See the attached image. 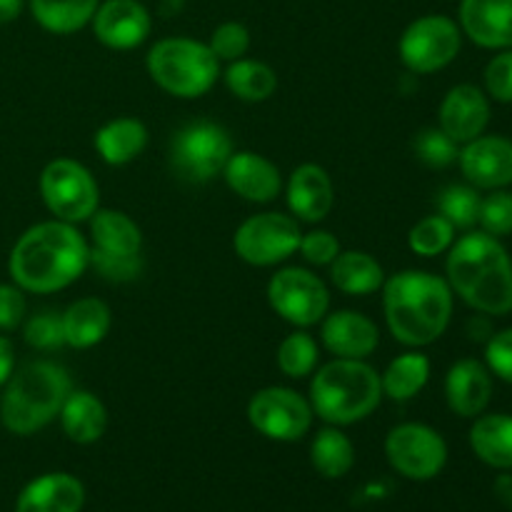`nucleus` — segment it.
Here are the masks:
<instances>
[{"label": "nucleus", "instance_id": "obj_1", "mask_svg": "<svg viewBox=\"0 0 512 512\" xmlns=\"http://www.w3.org/2000/svg\"><path fill=\"white\" fill-rule=\"evenodd\" d=\"M90 265V248L73 223L48 220L25 230L10 250V275L28 293H58Z\"/></svg>", "mask_w": 512, "mask_h": 512}, {"label": "nucleus", "instance_id": "obj_2", "mask_svg": "<svg viewBox=\"0 0 512 512\" xmlns=\"http://www.w3.org/2000/svg\"><path fill=\"white\" fill-rule=\"evenodd\" d=\"M385 323L398 343L423 348L448 330L453 290L448 280L425 270H403L383 283Z\"/></svg>", "mask_w": 512, "mask_h": 512}, {"label": "nucleus", "instance_id": "obj_3", "mask_svg": "<svg viewBox=\"0 0 512 512\" xmlns=\"http://www.w3.org/2000/svg\"><path fill=\"white\" fill-rule=\"evenodd\" d=\"M448 285L483 315L512 313V260L500 238L468 233L450 245Z\"/></svg>", "mask_w": 512, "mask_h": 512}, {"label": "nucleus", "instance_id": "obj_4", "mask_svg": "<svg viewBox=\"0 0 512 512\" xmlns=\"http://www.w3.org/2000/svg\"><path fill=\"white\" fill-rule=\"evenodd\" d=\"M73 393V383L63 365L35 360L10 375L0 398V420L13 435H33L53 423Z\"/></svg>", "mask_w": 512, "mask_h": 512}, {"label": "nucleus", "instance_id": "obj_5", "mask_svg": "<svg viewBox=\"0 0 512 512\" xmlns=\"http://www.w3.org/2000/svg\"><path fill=\"white\" fill-rule=\"evenodd\" d=\"M383 400L380 373L363 360L335 358L310 383V405L330 425H353L368 418Z\"/></svg>", "mask_w": 512, "mask_h": 512}, {"label": "nucleus", "instance_id": "obj_6", "mask_svg": "<svg viewBox=\"0 0 512 512\" xmlns=\"http://www.w3.org/2000/svg\"><path fill=\"white\" fill-rule=\"evenodd\" d=\"M145 63L153 83L175 98H200L220 75V60L210 45L190 38L158 40Z\"/></svg>", "mask_w": 512, "mask_h": 512}, {"label": "nucleus", "instance_id": "obj_7", "mask_svg": "<svg viewBox=\"0 0 512 512\" xmlns=\"http://www.w3.org/2000/svg\"><path fill=\"white\" fill-rule=\"evenodd\" d=\"M233 155L230 133L218 123L200 120L178 130L170 143V163L175 173L188 183H208L223 173L225 163Z\"/></svg>", "mask_w": 512, "mask_h": 512}, {"label": "nucleus", "instance_id": "obj_8", "mask_svg": "<svg viewBox=\"0 0 512 512\" xmlns=\"http://www.w3.org/2000/svg\"><path fill=\"white\" fill-rule=\"evenodd\" d=\"M463 30L448 15H423L405 28L400 38V60L413 75L438 73L460 53Z\"/></svg>", "mask_w": 512, "mask_h": 512}, {"label": "nucleus", "instance_id": "obj_9", "mask_svg": "<svg viewBox=\"0 0 512 512\" xmlns=\"http://www.w3.org/2000/svg\"><path fill=\"white\" fill-rule=\"evenodd\" d=\"M40 195L50 213L65 223H83L98 210V183L88 168L70 158L48 163L40 173Z\"/></svg>", "mask_w": 512, "mask_h": 512}, {"label": "nucleus", "instance_id": "obj_10", "mask_svg": "<svg viewBox=\"0 0 512 512\" xmlns=\"http://www.w3.org/2000/svg\"><path fill=\"white\" fill-rule=\"evenodd\" d=\"M300 225L298 220L290 218L285 213H260L245 220L238 230H235V253L255 268H270L298 250Z\"/></svg>", "mask_w": 512, "mask_h": 512}, {"label": "nucleus", "instance_id": "obj_11", "mask_svg": "<svg viewBox=\"0 0 512 512\" xmlns=\"http://www.w3.org/2000/svg\"><path fill=\"white\" fill-rule=\"evenodd\" d=\"M248 420L260 435L280 443L305 438L313 425V405L290 388H263L250 398Z\"/></svg>", "mask_w": 512, "mask_h": 512}, {"label": "nucleus", "instance_id": "obj_12", "mask_svg": "<svg viewBox=\"0 0 512 512\" xmlns=\"http://www.w3.org/2000/svg\"><path fill=\"white\" fill-rule=\"evenodd\" d=\"M388 463L408 480H430L448 463L443 435L423 423H403L385 438Z\"/></svg>", "mask_w": 512, "mask_h": 512}, {"label": "nucleus", "instance_id": "obj_13", "mask_svg": "<svg viewBox=\"0 0 512 512\" xmlns=\"http://www.w3.org/2000/svg\"><path fill=\"white\" fill-rule=\"evenodd\" d=\"M270 308L298 328H310L328 315L330 295L323 280L305 268H285L268 283Z\"/></svg>", "mask_w": 512, "mask_h": 512}, {"label": "nucleus", "instance_id": "obj_14", "mask_svg": "<svg viewBox=\"0 0 512 512\" xmlns=\"http://www.w3.org/2000/svg\"><path fill=\"white\" fill-rule=\"evenodd\" d=\"M458 163L473 188L503 190L512 185V140L503 135H480L465 143Z\"/></svg>", "mask_w": 512, "mask_h": 512}, {"label": "nucleus", "instance_id": "obj_15", "mask_svg": "<svg viewBox=\"0 0 512 512\" xmlns=\"http://www.w3.org/2000/svg\"><path fill=\"white\" fill-rule=\"evenodd\" d=\"M95 38L113 50H130L145 43L150 35L148 8L140 0H105L93 15Z\"/></svg>", "mask_w": 512, "mask_h": 512}, {"label": "nucleus", "instance_id": "obj_16", "mask_svg": "<svg viewBox=\"0 0 512 512\" xmlns=\"http://www.w3.org/2000/svg\"><path fill=\"white\" fill-rule=\"evenodd\" d=\"M490 123V100L478 85H455L440 103V130L458 145L480 138Z\"/></svg>", "mask_w": 512, "mask_h": 512}, {"label": "nucleus", "instance_id": "obj_17", "mask_svg": "<svg viewBox=\"0 0 512 512\" xmlns=\"http://www.w3.org/2000/svg\"><path fill=\"white\" fill-rule=\"evenodd\" d=\"M460 30L480 48H512V0H460Z\"/></svg>", "mask_w": 512, "mask_h": 512}, {"label": "nucleus", "instance_id": "obj_18", "mask_svg": "<svg viewBox=\"0 0 512 512\" xmlns=\"http://www.w3.org/2000/svg\"><path fill=\"white\" fill-rule=\"evenodd\" d=\"M493 398V373L480 360H458L445 378L448 408L460 418H478Z\"/></svg>", "mask_w": 512, "mask_h": 512}, {"label": "nucleus", "instance_id": "obj_19", "mask_svg": "<svg viewBox=\"0 0 512 512\" xmlns=\"http://www.w3.org/2000/svg\"><path fill=\"white\" fill-rule=\"evenodd\" d=\"M223 178L235 195L248 203H270L280 195L283 180L275 163L258 153H233L223 168Z\"/></svg>", "mask_w": 512, "mask_h": 512}, {"label": "nucleus", "instance_id": "obj_20", "mask_svg": "<svg viewBox=\"0 0 512 512\" xmlns=\"http://www.w3.org/2000/svg\"><path fill=\"white\" fill-rule=\"evenodd\" d=\"M323 343L338 358L365 360L380 343L378 325L355 310H338L323 318Z\"/></svg>", "mask_w": 512, "mask_h": 512}, {"label": "nucleus", "instance_id": "obj_21", "mask_svg": "<svg viewBox=\"0 0 512 512\" xmlns=\"http://www.w3.org/2000/svg\"><path fill=\"white\" fill-rule=\"evenodd\" d=\"M288 205L305 223L328 218L335 205V188L325 168L315 163L298 165L288 180Z\"/></svg>", "mask_w": 512, "mask_h": 512}, {"label": "nucleus", "instance_id": "obj_22", "mask_svg": "<svg viewBox=\"0 0 512 512\" xmlns=\"http://www.w3.org/2000/svg\"><path fill=\"white\" fill-rule=\"evenodd\" d=\"M83 503L85 490L78 478L68 473H48L25 485L15 512H80Z\"/></svg>", "mask_w": 512, "mask_h": 512}, {"label": "nucleus", "instance_id": "obj_23", "mask_svg": "<svg viewBox=\"0 0 512 512\" xmlns=\"http://www.w3.org/2000/svg\"><path fill=\"white\" fill-rule=\"evenodd\" d=\"M60 425L73 443L90 445L103 438L108 428V410L98 395L88 390H73L60 408Z\"/></svg>", "mask_w": 512, "mask_h": 512}, {"label": "nucleus", "instance_id": "obj_24", "mask_svg": "<svg viewBox=\"0 0 512 512\" xmlns=\"http://www.w3.org/2000/svg\"><path fill=\"white\" fill-rule=\"evenodd\" d=\"M110 325H113V313H110V308L103 300H75V303L63 313L65 345L78 350L93 348V345L103 343Z\"/></svg>", "mask_w": 512, "mask_h": 512}, {"label": "nucleus", "instance_id": "obj_25", "mask_svg": "<svg viewBox=\"0 0 512 512\" xmlns=\"http://www.w3.org/2000/svg\"><path fill=\"white\" fill-rule=\"evenodd\" d=\"M473 453L495 470H512V415H480L470 428Z\"/></svg>", "mask_w": 512, "mask_h": 512}, {"label": "nucleus", "instance_id": "obj_26", "mask_svg": "<svg viewBox=\"0 0 512 512\" xmlns=\"http://www.w3.org/2000/svg\"><path fill=\"white\" fill-rule=\"evenodd\" d=\"M90 235H93V250L108 255H140L143 248V233L120 210H95L90 220Z\"/></svg>", "mask_w": 512, "mask_h": 512}, {"label": "nucleus", "instance_id": "obj_27", "mask_svg": "<svg viewBox=\"0 0 512 512\" xmlns=\"http://www.w3.org/2000/svg\"><path fill=\"white\" fill-rule=\"evenodd\" d=\"M148 145V130L135 118H115L95 133V148L108 165H128Z\"/></svg>", "mask_w": 512, "mask_h": 512}, {"label": "nucleus", "instance_id": "obj_28", "mask_svg": "<svg viewBox=\"0 0 512 512\" xmlns=\"http://www.w3.org/2000/svg\"><path fill=\"white\" fill-rule=\"evenodd\" d=\"M330 280L345 295H370L383 288L385 273L373 255L348 250L330 263Z\"/></svg>", "mask_w": 512, "mask_h": 512}, {"label": "nucleus", "instance_id": "obj_29", "mask_svg": "<svg viewBox=\"0 0 512 512\" xmlns=\"http://www.w3.org/2000/svg\"><path fill=\"white\" fill-rule=\"evenodd\" d=\"M40 28L55 35H70L93 20L100 0H28Z\"/></svg>", "mask_w": 512, "mask_h": 512}, {"label": "nucleus", "instance_id": "obj_30", "mask_svg": "<svg viewBox=\"0 0 512 512\" xmlns=\"http://www.w3.org/2000/svg\"><path fill=\"white\" fill-rule=\"evenodd\" d=\"M430 378V360L423 353H403L388 365L380 383H383V395H388L395 403L413 400L420 390L428 385Z\"/></svg>", "mask_w": 512, "mask_h": 512}, {"label": "nucleus", "instance_id": "obj_31", "mask_svg": "<svg viewBox=\"0 0 512 512\" xmlns=\"http://www.w3.org/2000/svg\"><path fill=\"white\" fill-rule=\"evenodd\" d=\"M225 85L235 98L245 103H263L278 88V75L268 63L240 58L233 60L225 70Z\"/></svg>", "mask_w": 512, "mask_h": 512}, {"label": "nucleus", "instance_id": "obj_32", "mask_svg": "<svg viewBox=\"0 0 512 512\" xmlns=\"http://www.w3.org/2000/svg\"><path fill=\"white\" fill-rule=\"evenodd\" d=\"M310 460L323 478H343L355 465V448L348 435L338 428H325L315 435Z\"/></svg>", "mask_w": 512, "mask_h": 512}, {"label": "nucleus", "instance_id": "obj_33", "mask_svg": "<svg viewBox=\"0 0 512 512\" xmlns=\"http://www.w3.org/2000/svg\"><path fill=\"white\" fill-rule=\"evenodd\" d=\"M480 203H483V198L473 185H450L438 198L440 215L450 220L455 230H470L478 225Z\"/></svg>", "mask_w": 512, "mask_h": 512}, {"label": "nucleus", "instance_id": "obj_34", "mask_svg": "<svg viewBox=\"0 0 512 512\" xmlns=\"http://www.w3.org/2000/svg\"><path fill=\"white\" fill-rule=\"evenodd\" d=\"M453 240L455 228L443 215H428L420 223H415L408 235L410 250L423 255V258H435V255L445 253V250H450Z\"/></svg>", "mask_w": 512, "mask_h": 512}, {"label": "nucleus", "instance_id": "obj_35", "mask_svg": "<svg viewBox=\"0 0 512 512\" xmlns=\"http://www.w3.org/2000/svg\"><path fill=\"white\" fill-rule=\"evenodd\" d=\"M320 350L308 333H293L280 343L278 365L288 378H308L315 370Z\"/></svg>", "mask_w": 512, "mask_h": 512}, {"label": "nucleus", "instance_id": "obj_36", "mask_svg": "<svg viewBox=\"0 0 512 512\" xmlns=\"http://www.w3.org/2000/svg\"><path fill=\"white\" fill-rule=\"evenodd\" d=\"M415 155L420 163L428 168H448L458 160L460 148L450 135H445L440 128H425L415 135Z\"/></svg>", "mask_w": 512, "mask_h": 512}, {"label": "nucleus", "instance_id": "obj_37", "mask_svg": "<svg viewBox=\"0 0 512 512\" xmlns=\"http://www.w3.org/2000/svg\"><path fill=\"white\" fill-rule=\"evenodd\" d=\"M23 338L30 348L35 350H58L65 345V328L63 313L55 310H40L38 315L25 323Z\"/></svg>", "mask_w": 512, "mask_h": 512}, {"label": "nucleus", "instance_id": "obj_38", "mask_svg": "<svg viewBox=\"0 0 512 512\" xmlns=\"http://www.w3.org/2000/svg\"><path fill=\"white\" fill-rule=\"evenodd\" d=\"M478 225L483 233L493 238H505L512 233V193L508 190H493L488 198L480 203Z\"/></svg>", "mask_w": 512, "mask_h": 512}, {"label": "nucleus", "instance_id": "obj_39", "mask_svg": "<svg viewBox=\"0 0 512 512\" xmlns=\"http://www.w3.org/2000/svg\"><path fill=\"white\" fill-rule=\"evenodd\" d=\"M208 45L215 58L233 63V60H240L250 50V30L243 23L228 20V23L218 25L213 30Z\"/></svg>", "mask_w": 512, "mask_h": 512}, {"label": "nucleus", "instance_id": "obj_40", "mask_svg": "<svg viewBox=\"0 0 512 512\" xmlns=\"http://www.w3.org/2000/svg\"><path fill=\"white\" fill-rule=\"evenodd\" d=\"M90 265L103 275L105 280L113 283H130L143 273V260L140 255H108L90 250Z\"/></svg>", "mask_w": 512, "mask_h": 512}, {"label": "nucleus", "instance_id": "obj_41", "mask_svg": "<svg viewBox=\"0 0 512 512\" xmlns=\"http://www.w3.org/2000/svg\"><path fill=\"white\" fill-rule=\"evenodd\" d=\"M485 90L498 103H512V50L505 48L485 65Z\"/></svg>", "mask_w": 512, "mask_h": 512}, {"label": "nucleus", "instance_id": "obj_42", "mask_svg": "<svg viewBox=\"0 0 512 512\" xmlns=\"http://www.w3.org/2000/svg\"><path fill=\"white\" fill-rule=\"evenodd\" d=\"M485 363L490 373L512 385V328L490 335L485 343Z\"/></svg>", "mask_w": 512, "mask_h": 512}, {"label": "nucleus", "instance_id": "obj_43", "mask_svg": "<svg viewBox=\"0 0 512 512\" xmlns=\"http://www.w3.org/2000/svg\"><path fill=\"white\" fill-rule=\"evenodd\" d=\"M298 250L310 265H330L340 255V243L328 230H313L300 238Z\"/></svg>", "mask_w": 512, "mask_h": 512}, {"label": "nucleus", "instance_id": "obj_44", "mask_svg": "<svg viewBox=\"0 0 512 512\" xmlns=\"http://www.w3.org/2000/svg\"><path fill=\"white\" fill-rule=\"evenodd\" d=\"M25 310V295L18 285H0V330H15L23 325Z\"/></svg>", "mask_w": 512, "mask_h": 512}, {"label": "nucleus", "instance_id": "obj_45", "mask_svg": "<svg viewBox=\"0 0 512 512\" xmlns=\"http://www.w3.org/2000/svg\"><path fill=\"white\" fill-rule=\"evenodd\" d=\"M15 370V350L5 335H0V388L10 380Z\"/></svg>", "mask_w": 512, "mask_h": 512}, {"label": "nucleus", "instance_id": "obj_46", "mask_svg": "<svg viewBox=\"0 0 512 512\" xmlns=\"http://www.w3.org/2000/svg\"><path fill=\"white\" fill-rule=\"evenodd\" d=\"M468 333L473 340H485V343H488V338L493 335V328H490V323L485 320V315L480 313L468 323Z\"/></svg>", "mask_w": 512, "mask_h": 512}, {"label": "nucleus", "instance_id": "obj_47", "mask_svg": "<svg viewBox=\"0 0 512 512\" xmlns=\"http://www.w3.org/2000/svg\"><path fill=\"white\" fill-rule=\"evenodd\" d=\"M23 10V0H0V25L13 23Z\"/></svg>", "mask_w": 512, "mask_h": 512}, {"label": "nucleus", "instance_id": "obj_48", "mask_svg": "<svg viewBox=\"0 0 512 512\" xmlns=\"http://www.w3.org/2000/svg\"><path fill=\"white\" fill-rule=\"evenodd\" d=\"M495 495H498L500 503L512 508V475L505 473L495 480Z\"/></svg>", "mask_w": 512, "mask_h": 512}, {"label": "nucleus", "instance_id": "obj_49", "mask_svg": "<svg viewBox=\"0 0 512 512\" xmlns=\"http://www.w3.org/2000/svg\"><path fill=\"white\" fill-rule=\"evenodd\" d=\"M185 5V0H163V13L165 15H175L180 8Z\"/></svg>", "mask_w": 512, "mask_h": 512}]
</instances>
